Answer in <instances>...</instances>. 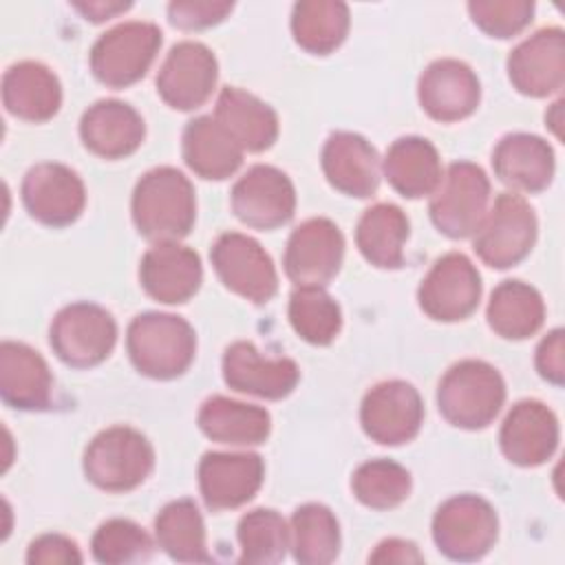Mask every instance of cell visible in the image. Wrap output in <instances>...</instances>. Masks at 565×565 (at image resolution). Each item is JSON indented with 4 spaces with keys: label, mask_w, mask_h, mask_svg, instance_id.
<instances>
[{
    "label": "cell",
    "mask_w": 565,
    "mask_h": 565,
    "mask_svg": "<svg viewBox=\"0 0 565 565\" xmlns=\"http://www.w3.org/2000/svg\"><path fill=\"white\" fill-rule=\"evenodd\" d=\"M322 172L338 192L366 199L380 185V157L362 135L340 130L322 148Z\"/></svg>",
    "instance_id": "obj_24"
},
{
    "label": "cell",
    "mask_w": 565,
    "mask_h": 565,
    "mask_svg": "<svg viewBox=\"0 0 565 565\" xmlns=\"http://www.w3.org/2000/svg\"><path fill=\"white\" fill-rule=\"evenodd\" d=\"M196 424L205 437L227 446H258L271 433V417L265 408L223 395H212L201 404Z\"/></svg>",
    "instance_id": "obj_29"
},
{
    "label": "cell",
    "mask_w": 565,
    "mask_h": 565,
    "mask_svg": "<svg viewBox=\"0 0 565 565\" xmlns=\"http://www.w3.org/2000/svg\"><path fill=\"white\" fill-rule=\"evenodd\" d=\"M472 22L490 38H512L521 33L534 15L530 0H477L468 4Z\"/></svg>",
    "instance_id": "obj_41"
},
{
    "label": "cell",
    "mask_w": 565,
    "mask_h": 565,
    "mask_svg": "<svg viewBox=\"0 0 565 565\" xmlns=\"http://www.w3.org/2000/svg\"><path fill=\"white\" fill-rule=\"evenodd\" d=\"M512 86L527 97L558 93L565 82V33L558 26L541 29L516 44L508 57Z\"/></svg>",
    "instance_id": "obj_17"
},
{
    "label": "cell",
    "mask_w": 565,
    "mask_h": 565,
    "mask_svg": "<svg viewBox=\"0 0 565 565\" xmlns=\"http://www.w3.org/2000/svg\"><path fill=\"white\" fill-rule=\"evenodd\" d=\"M488 324L505 340H525L534 335L545 320L541 294L523 280H503L490 296Z\"/></svg>",
    "instance_id": "obj_33"
},
{
    "label": "cell",
    "mask_w": 565,
    "mask_h": 565,
    "mask_svg": "<svg viewBox=\"0 0 565 565\" xmlns=\"http://www.w3.org/2000/svg\"><path fill=\"white\" fill-rule=\"evenodd\" d=\"M53 375L46 360L24 342L0 344V395L20 411H44L51 404Z\"/></svg>",
    "instance_id": "obj_25"
},
{
    "label": "cell",
    "mask_w": 565,
    "mask_h": 565,
    "mask_svg": "<svg viewBox=\"0 0 565 565\" xmlns=\"http://www.w3.org/2000/svg\"><path fill=\"white\" fill-rule=\"evenodd\" d=\"M536 371L543 380L561 386L565 380V333L563 329L550 331L536 347Z\"/></svg>",
    "instance_id": "obj_44"
},
{
    "label": "cell",
    "mask_w": 565,
    "mask_h": 565,
    "mask_svg": "<svg viewBox=\"0 0 565 565\" xmlns=\"http://www.w3.org/2000/svg\"><path fill=\"white\" fill-rule=\"evenodd\" d=\"M417 300L422 311L439 322L466 320L481 300V276L472 260L459 252H450L435 260L424 276Z\"/></svg>",
    "instance_id": "obj_11"
},
{
    "label": "cell",
    "mask_w": 565,
    "mask_h": 565,
    "mask_svg": "<svg viewBox=\"0 0 565 565\" xmlns=\"http://www.w3.org/2000/svg\"><path fill=\"white\" fill-rule=\"evenodd\" d=\"M349 31V7L338 0H302L291 11V33L300 49L313 55L335 51Z\"/></svg>",
    "instance_id": "obj_35"
},
{
    "label": "cell",
    "mask_w": 565,
    "mask_h": 565,
    "mask_svg": "<svg viewBox=\"0 0 565 565\" xmlns=\"http://www.w3.org/2000/svg\"><path fill=\"white\" fill-rule=\"evenodd\" d=\"M126 349L139 373L154 380H174L194 360L196 333L181 316L148 311L135 316L128 324Z\"/></svg>",
    "instance_id": "obj_2"
},
{
    "label": "cell",
    "mask_w": 565,
    "mask_h": 565,
    "mask_svg": "<svg viewBox=\"0 0 565 565\" xmlns=\"http://www.w3.org/2000/svg\"><path fill=\"white\" fill-rule=\"evenodd\" d=\"M384 177L406 199H422L437 190L444 172L437 148L424 137H399L386 150Z\"/></svg>",
    "instance_id": "obj_31"
},
{
    "label": "cell",
    "mask_w": 565,
    "mask_h": 565,
    "mask_svg": "<svg viewBox=\"0 0 565 565\" xmlns=\"http://www.w3.org/2000/svg\"><path fill=\"white\" fill-rule=\"evenodd\" d=\"M181 152L194 174L212 181L232 177L243 163V148L210 115L188 121L181 139Z\"/></svg>",
    "instance_id": "obj_30"
},
{
    "label": "cell",
    "mask_w": 565,
    "mask_h": 565,
    "mask_svg": "<svg viewBox=\"0 0 565 565\" xmlns=\"http://www.w3.org/2000/svg\"><path fill=\"white\" fill-rule=\"evenodd\" d=\"M241 563H278L289 547L287 521L269 508H256L238 521Z\"/></svg>",
    "instance_id": "obj_39"
},
{
    "label": "cell",
    "mask_w": 565,
    "mask_h": 565,
    "mask_svg": "<svg viewBox=\"0 0 565 565\" xmlns=\"http://www.w3.org/2000/svg\"><path fill=\"white\" fill-rule=\"evenodd\" d=\"M55 355L73 369H90L104 362L115 342V318L95 302H73L60 309L49 331Z\"/></svg>",
    "instance_id": "obj_9"
},
{
    "label": "cell",
    "mask_w": 565,
    "mask_h": 565,
    "mask_svg": "<svg viewBox=\"0 0 565 565\" xmlns=\"http://www.w3.org/2000/svg\"><path fill=\"white\" fill-rule=\"evenodd\" d=\"M161 40V29L152 22H121L99 35L93 44L90 71L102 84L126 88L146 75L157 57Z\"/></svg>",
    "instance_id": "obj_6"
},
{
    "label": "cell",
    "mask_w": 565,
    "mask_h": 565,
    "mask_svg": "<svg viewBox=\"0 0 565 565\" xmlns=\"http://www.w3.org/2000/svg\"><path fill=\"white\" fill-rule=\"evenodd\" d=\"M505 402L501 373L483 360H461L452 364L437 386L441 417L463 430L486 428Z\"/></svg>",
    "instance_id": "obj_3"
},
{
    "label": "cell",
    "mask_w": 565,
    "mask_h": 565,
    "mask_svg": "<svg viewBox=\"0 0 565 565\" xmlns=\"http://www.w3.org/2000/svg\"><path fill=\"white\" fill-rule=\"evenodd\" d=\"M234 4L225 0H179L168 4V20L183 31L207 29L232 13Z\"/></svg>",
    "instance_id": "obj_42"
},
{
    "label": "cell",
    "mask_w": 565,
    "mask_h": 565,
    "mask_svg": "<svg viewBox=\"0 0 565 565\" xmlns=\"http://www.w3.org/2000/svg\"><path fill=\"white\" fill-rule=\"evenodd\" d=\"M344 236L329 218H309L300 223L285 249V274L298 287H322L342 267Z\"/></svg>",
    "instance_id": "obj_14"
},
{
    "label": "cell",
    "mask_w": 565,
    "mask_h": 565,
    "mask_svg": "<svg viewBox=\"0 0 565 565\" xmlns=\"http://www.w3.org/2000/svg\"><path fill=\"white\" fill-rule=\"evenodd\" d=\"M499 536L494 508L477 494H457L444 501L433 516L437 550L452 561L483 558Z\"/></svg>",
    "instance_id": "obj_8"
},
{
    "label": "cell",
    "mask_w": 565,
    "mask_h": 565,
    "mask_svg": "<svg viewBox=\"0 0 565 565\" xmlns=\"http://www.w3.org/2000/svg\"><path fill=\"white\" fill-rule=\"evenodd\" d=\"M93 556L106 565L141 563L152 556V539L128 519H110L97 527L90 543Z\"/></svg>",
    "instance_id": "obj_40"
},
{
    "label": "cell",
    "mask_w": 565,
    "mask_h": 565,
    "mask_svg": "<svg viewBox=\"0 0 565 565\" xmlns=\"http://www.w3.org/2000/svg\"><path fill=\"white\" fill-rule=\"evenodd\" d=\"M289 322L309 344H331L342 329L340 305L322 287H298L289 298Z\"/></svg>",
    "instance_id": "obj_37"
},
{
    "label": "cell",
    "mask_w": 565,
    "mask_h": 565,
    "mask_svg": "<svg viewBox=\"0 0 565 565\" xmlns=\"http://www.w3.org/2000/svg\"><path fill=\"white\" fill-rule=\"evenodd\" d=\"M22 203L35 221L64 227L79 218L86 205V190L75 170L46 161L24 174Z\"/></svg>",
    "instance_id": "obj_16"
},
{
    "label": "cell",
    "mask_w": 565,
    "mask_h": 565,
    "mask_svg": "<svg viewBox=\"0 0 565 565\" xmlns=\"http://www.w3.org/2000/svg\"><path fill=\"white\" fill-rule=\"evenodd\" d=\"M73 7L90 22H104L108 18H115L117 13L130 9V2H73Z\"/></svg>",
    "instance_id": "obj_46"
},
{
    "label": "cell",
    "mask_w": 565,
    "mask_h": 565,
    "mask_svg": "<svg viewBox=\"0 0 565 565\" xmlns=\"http://www.w3.org/2000/svg\"><path fill=\"white\" fill-rule=\"evenodd\" d=\"M232 212L254 230H276L291 221L296 190L289 177L274 166H252L230 192Z\"/></svg>",
    "instance_id": "obj_12"
},
{
    "label": "cell",
    "mask_w": 565,
    "mask_h": 565,
    "mask_svg": "<svg viewBox=\"0 0 565 565\" xmlns=\"http://www.w3.org/2000/svg\"><path fill=\"white\" fill-rule=\"evenodd\" d=\"M417 95L428 117L452 124L477 110L481 86L479 77L466 62L444 57L424 68L417 84Z\"/></svg>",
    "instance_id": "obj_19"
},
{
    "label": "cell",
    "mask_w": 565,
    "mask_h": 565,
    "mask_svg": "<svg viewBox=\"0 0 565 565\" xmlns=\"http://www.w3.org/2000/svg\"><path fill=\"white\" fill-rule=\"evenodd\" d=\"M214 119L230 132L243 152H263L278 139V115L256 95L227 86L216 97Z\"/></svg>",
    "instance_id": "obj_28"
},
{
    "label": "cell",
    "mask_w": 565,
    "mask_h": 565,
    "mask_svg": "<svg viewBox=\"0 0 565 565\" xmlns=\"http://www.w3.org/2000/svg\"><path fill=\"white\" fill-rule=\"evenodd\" d=\"M424 422V404L417 388L404 380L375 384L362 399L360 424L382 446L411 441Z\"/></svg>",
    "instance_id": "obj_13"
},
{
    "label": "cell",
    "mask_w": 565,
    "mask_h": 565,
    "mask_svg": "<svg viewBox=\"0 0 565 565\" xmlns=\"http://www.w3.org/2000/svg\"><path fill=\"white\" fill-rule=\"evenodd\" d=\"M536 230V214L530 203L521 194L503 192L486 212L472 245L486 265L508 269L532 252Z\"/></svg>",
    "instance_id": "obj_7"
},
{
    "label": "cell",
    "mask_w": 565,
    "mask_h": 565,
    "mask_svg": "<svg viewBox=\"0 0 565 565\" xmlns=\"http://www.w3.org/2000/svg\"><path fill=\"white\" fill-rule=\"evenodd\" d=\"M218 79V62L201 42H179L166 55L157 73V93L174 110L203 106Z\"/></svg>",
    "instance_id": "obj_15"
},
{
    "label": "cell",
    "mask_w": 565,
    "mask_h": 565,
    "mask_svg": "<svg viewBox=\"0 0 565 565\" xmlns=\"http://www.w3.org/2000/svg\"><path fill=\"white\" fill-rule=\"evenodd\" d=\"M499 446L516 466H541L558 446V419L543 402H516L501 424Z\"/></svg>",
    "instance_id": "obj_21"
},
{
    "label": "cell",
    "mask_w": 565,
    "mask_h": 565,
    "mask_svg": "<svg viewBox=\"0 0 565 565\" xmlns=\"http://www.w3.org/2000/svg\"><path fill=\"white\" fill-rule=\"evenodd\" d=\"M79 137L93 154L102 159H124L141 146L146 124L130 104L99 99L82 115Z\"/></svg>",
    "instance_id": "obj_23"
},
{
    "label": "cell",
    "mask_w": 565,
    "mask_h": 565,
    "mask_svg": "<svg viewBox=\"0 0 565 565\" xmlns=\"http://www.w3.org/2000/svg\"><path fill=\"white\" fill-rule=\"evenodd\" d=\"M152 468V444L130 426H113L97 433L84 452L86 479L106 492H128L141 486Z\"/></svg>",
    "instance_id": "obj_4"
},
{
    "label": "cell",
    "mask_w": 565,
    "mask_h": 565,
    "mask_svg": "<svg viewBox=\"0 0 565 565\" xmlns=\"http://www.w3.org/2000/svg\"><path fill=\"white\" fill-rule=\"evenodd\" d=\"M265 463L254 452H207L199 463V488L212 512L234 510L254 499Z\"/></svg>",
    "instance_id": "obj_18"
},
{
    "label": "cell",
    "mask_w": 565,
    "mask_h": 565,
    "mask_svg": "<svg viewBox=\"0 0 565 565\" xmlns=\"http://www.w3.org/2000/svg\"><path fill=\"white\" fill-rule=\"evenodd\" d=\"M492 168L508 188L534 194L545 190L554 179V150L536 135L512 132L497 143Z\"/></svg>",
    "instance_id": "obj_26"
},
{
    "label": "cell",
    "mask_w": 565,
    "mask_h": 565,
    "mask_svg": "<svg viewBox=\"0 0 565 565\" xmlns=\"http://www.w3.org/2000/svg\"><path fill=\"white\" fill-rule=\"evenodd\" d=\"M561 106H563V102L552 104V113H556V117L545 115V121L550 124V128L554 130V135H556V137H561Z\"/></svg>",
    "instance_id": "obj_47"
},
{
    "label": "cell",
    "mask_w": 565,
    "mask_h": 565,
    "mask_svg": "<svg viewBox=\"0 0 565 565\" xmlns=\"http://www.w3.org/2000/svg\"><path fill=\"white\" fill-rule=\"evenodd\" d=\"M132 221L154 243H177L196 221V196L190 179L177 168L148 170L132 192Z\"/></svg>",
    "instance_id": "obj_1"
},
{
    "label": "cell",
    "mask_w": 565,
    "mask_h": 565,
    "mask_svg": "<svg viewBox=\"0 0 565 565\" xmlns=\"http://www.w3.org/2000/svg\"><path fill=\"white\" fill-rule=\"evenodd\" d=\"M31 565H57V563H82V554L75 541L62 534H42L31 541L26 552Z\"/></svg>",
    "instance_id": "obj_43"
},
{
    "label": "cell",
    "mask_w": 565,
    "mask_h": 565,
    "mask_svg": "<svg viewBox=\"0 0 565 565\" xmlns=\"http://www.w3.org/2000/svg\"><path fill=\"white\" fill-rule=\"evenodd\" d=\"M408 218L393 203H375L358 221L355 243L360 254L380 269H397L404 263Z\"/></svg>",
    "instance_id": "obj_32"
},
{
    "label": "cell",
    "mask_w": 565,
    "mask_h": 565,
    "mask_svg": "<svg viewBox=\"0 0 565 565\" xmlns=\"http://www.w3.org/2000/svg\"><path fill=\"white\" fill-rule=\"evenodd\" d=\"M289 547L305 565H324L340 552V525L335 514L322 503L296 508L289 525Z\"/></svg>",
    "instance_id": "obj_36"
},
{
    "label": "cell",
    "mask_w": 565,
    "mask_h": 565,
    "mask_svg": "<svg viewBox=\"0 0 565 565\" xmlns=\"http://www.w3.org/2000/svg\"><path fill=\"white\" fill-rule=\"evenodd\" d=\"M2 104L18 119L46 121L62 106L60 79L40 62H18L2 75Z\"/></svg>",
    "instance_id": "obj_27"
},
{
    "label": "cell",
    "mask_w": 565,
    "mask_h": 565,
    "mask_svg": "<svg viewBox=\"0 0 565 565\" xmlns=\"http://www.w3.org/2000/svg\"><path fill=\"white\" fill-rule=\"evenodd\" d=\"M488 201L490 181L483 168L472 161H455L430 196V221L448 238H468L479 230Z\"/></svg>",
    "instance_id": "obj_5"
},
{
    "label": "cell",
    "mask_w": 565,
    "mask_h": 565,
    "mask_svg": "<svg viewBox=\"0 0 565 565\" xmlns=\"http://www.w3.org/2000/svg\"><path fill=\"white\" fill-rule=\"evenodd\" d=\"M223 380L238 393L282 399L296 388L300 369L289 358H263L252 342L238 340L223 353Z\"/></svg>",
    "instance_id": "obj_20"
},
{
    "label": "cell",
    "mask_w": 565,
    "mask_h": 565,
    "mask_svg": "<svg viewBox=\"0 0 565 565\" xmlns=\"http://www.w3.org/2000/svg\"><path fill=\"white\" fill-rule=\"evenodd\" d=\"M203 267L194 249L179 243H157L139 265L143 291L163 305L188 302L201 287Z\"/></svg>",
    "instance_id": "obj_22"
},
{
    "label": "cell",
    "mask_w": 565,
    "mask_h": 565,
    "mask_svg": "<svg viewBox=\"0 0 565 565\" xmlns=\"http://www.w3.org/2000/svg\"><path fill=\"white\" fill-rule=\"evenodd\" d=\"M369 561L371 563H422L424 556L419 554L417 545L411 541L386 539L375 547Z\"/></svg>",
    "instance_id": "obj_45"
},
{
    "label": "cell",
    "mask_w": 565,
    "mask_h": 565,
    "mask_svg": "<svg viewBox=\"0 0 565 565\" xmlns=\"http://www.w3.org/2000/svg\"><path fill=\"white\" fill-rule=\"evenodd\" d=\"M159 547L181 563H207L212 556L205 547L203 516L192 499H177L161 508L154 519Z\"/></svg>",
    "instance_id": "obj_34"
},
{
    "label": "cell",
    "mask_w": 565,
    "mask_h": 565,
    "mask_svg": "<svg viewBox=\"0 0 565 565\" xmlns=\"http://www.w3.org/2000/svg\"><path fill=\"white\" fill-rule=\"evenodd\" d=\"M221 282L256 305L269 302L278 291V274L269 254L247 234L225 232L210 252Z\"/></svg>",
    "instance_id": "obj_10"
},
{
    "label": "cell",
    "mask_w": 565,
    "mask_h": 565,
    "mask_svg": "<svg viewBox=\"0 0 565 565\" xmlns=\"http://www.w3.org/2000/svg\"><path fill=\"white\" fill-rule=\"evenodd\" d=\"M411 472L391 459H371L351 477L355 499L373 510H391L411 494Z\"/></svg>",
    "instance_id": "obj_38"
}]
</instances>
